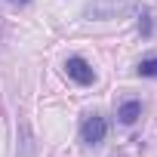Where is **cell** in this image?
<instances>
[{"label": "cell", "mask_w": 157, "mask_h": 157, "mask_svg": "<svg viewBox=\"0 0 157 157\" xmlns=\"http://www.w3.org/2000/svg\"><path fill=\"white\" fill-rule=\"evenodd\" d=\"M13 3H28V0H13Z\"/></svg>", "instance_id": "8992f818"}, {"label": "cell", "mask_w": 157, "mask_h": 157, "mask_svg": "<svg viewBox=\"0 0 157 157\" xmlns=\"http://www.w3.org/2000/svg\"><path fill=\"white\" fill-rule=\"evenodd\" d=\"M65 71H68L71 80H74V83H80V86H90V83L96 80V71H93L90 62L80 59V56H71V59L65 62Z\"/></svg>", "instance_id": "7a4b0ae2"}, {"label": "cell", "mask_w": 157, "mask_h": 157, "mask_svg": "<svg viewBox=\"0 0 157 157\" xmlns=\"http://www.w3.org/2000/svg\"><path fill=\"white\" fill-rule=\"evenodd\" d=\"M105 136H108V123H105V117H99V114L83 117V123H80V139H83L86 145H99Z\"/></svg>", "instance_id": "6da1fadb"}, {"label": "cell", "mask_w": 157, "mask_h": 157, "mask_svg": "<svg viewBox=\"0 0 157 157\" xmlns=\"http://www.w3.org/2000/svg\"><path fill=\"white\" fill-rule=\"evenodd\" d=\"M117 117H120V123H136V120L142 117V102H136V99L123 102V105L117 108Z\"/></svg>", "instance_id": "3957f363"}, {"label": "cell", "mask_w": 157, "mask_h": 157, "mask_svg": "<svg viewBox=\"0 0 157 157\" xmlns=\"http://www.w3.org/2000/svg\"><path fill=\"white\" fill-rule=\"evenodd\" d=\"M139 31H142V37H151V34H154V19H151V10H142Z\"/></svg>", "instance_id": "277c9868"}, {"label": "cell", "mask_w": 157, "mask_h": 157, "mask_svg": "<svg viewBox=\"0 0 157 157\" xmlns=\"http://www.w3.org/2000/svg\"><path fill=\"white\" fill-rule=\"evenodd\" d=\"M139 74H142V77H157V56L142 59V62H139Z\"/></svg>", "instance_id": "5b68a950"}]
</instances>
